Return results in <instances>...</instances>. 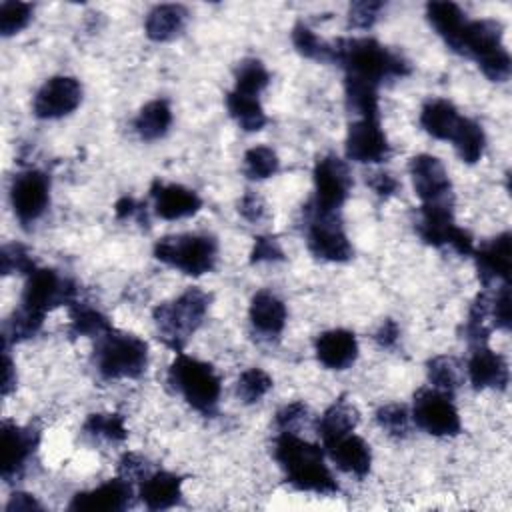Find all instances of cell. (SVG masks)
<instances>
[{
  "mask_svg": "<svg viewBox=\"0 0 512 512\" xmlns=\"http://www.w3.org/2000/svg\"><path fill=\"white\" fill-rule=\"evenodd\" d=\"M466 372L474 390H484V388L506 390L510 382V370H508L506 358L494 352L488 346V342L470 346Z\"/></svg>",
  "mask_w": 512,
  "mask_h": 512,
  "instance_id": "19",
  "label": "cell"
},
{
  "mask_svg": "<svg viewBox=\"0 0 512 512\" xmlns=\"http://www.w3.org/2000/svg\"><path fill=\"white\" fill-rule=\"evenodd\" d=\"M0 268H2V274L8 276V274H30L36 270V264L30 256V250L24 246V244H6L2 246L0 250Z\"/></svg>",
  "mask_w": 512,
  "mask_h": 512,
  "instance_id": "44",
  "label": "cell"
},
{
  "mask_svg": "<svg viewBox=\"0 0 512 512\" xmlns=\"http://www.w3.org/2000/svg\"><path fill=\"white\" fill-rule=\"evenodd\" d=\"M76 292V284L54 268H36L26 276L20 306L46 316V312L58 306H70L76 300Z\"/></svg>",
  "mask_w": 512,
  "mask_h": 512,
  "instance_id": "10",
  "label": "cell"
},
{
  "mask_svg": "<svg viewBox=\"0 0 512 512\" xmlns=\"http://www.w3.org/2000/svg\"><path fill=\"white\" fill-rule=\"evenodd\" d=\"M502 32L504 28L498 20H466L454 52L472 58L488 80L506 82L512 72V60L502 42Z\"/></svg>",
  "mask_w": 512,
  "mask_h": 512,
  "instance_id": "3",
  "label": "cell"
},
{
  "mask_svg": "<svg viewBox=\"0 0 512 512\" xmlns=\"http://www.w3.org/2000/svg\"><path fill=\"white\" fill-rule=\"evenodd\" d=\"M284 260V250L278 242L276 236L270 234H260L254 238V246L250 252V262L260 264V262H280Z\"/></svg>",
  "mask_w": 512,
  "mask_h": 512,
  "instance_id": "48",
  "label": "cell"
},
{
  "mask_svg": "<svg viewBox=\"0 0 512 512\" xmlns=\"http://www.w3.org/2000/svg\"><path fill=\"white\" fill-rule=\"evenodd\" d=\"M210 302L212 296L208 292L190 286L178 298L158 304L152 310L158 338L174 352H182L190 336L202 326Z\"/></svg>",
  "mask_w": 512,
  "mask_h": 512,
  "instance_id": "4",
  "label": "cell"
},
{
  "mask_svg": "<svg viewBox=\"0 0 512 512\" xmlns=\"http://www.w3.org/2000/svg\"><path fill=\"white\" fill-rule=\"evenodd\" d=\"M118 472H120V476L128 478L130 482H132L134 478H144V476L150 474V472H148V462H146L142 456L134 454V452H126V454L120 458V462H118Z\"/></svg>",
  "mask_w": 512,
  "mask_h": 512,
  "instance_id": "51",
  "label": "cell"
},
{
  "mask_svg": "<svg viewBox=\"0 0 512 512\" xmlns=\"http://www.w3.org/2000/svg\"><path fill=\"white\" fill-rule=\"evenodd\" d=\"M68 308H70V334L72 336L98 338L104 332H108L110 328H114L104 312H100L98 308H94L86 302L74 300Z\"/></svg>",
  "mask_w": 512,
  "mask_h": 512,
  "instance_id": "33",
  "label": "cell"
},
{
  "mask_svg": "<svg viewBox=\"0 0 512 512\" xmlns=\"http://www.w3.org/2000/svg\"><path fill=\"white\" fill-rule=\"evenodd\" d=\"M310 420V408L302 400H294L276 412V428L280 432H296Z\"/></svg>",
  "mask_w": 512,
  "mask_h": 512,
  "instance_id": "45",
  "label": "cell"
},
{
  "mask_svg": "<svg viewBox=\"0 0 512 512\" xmlns=\"http://www.w3.org/2000/svg\"><path fill=\"white\" fill-rule=\"evenodd\" d=\"M398 338H400V328H398V324H396L392 318H386V320L380 324V328L376 330V334H374L376 344H378L380 348H386V350L396 348Z\"/></svg>",
  "mask_w": 512,
  "mask_h": 512,
  "instance_id": "53",
  "label": "cell"
},
{
  "mask_svg": "<svg viewBox=\"0 0 512 512\" xmlns=\"http://www.w3.org/2000/svg\"><path fill=\"white\" fill-rule=\"evenodd\" d=\"M138 496L148 510H168L182 500V478L166 470L150 472L142 478Z\"/></svg>",
  "mask_w": 512,
  "mask_h": 512,
  "instance_id": "25",
  "label": "cell"
},
{
  "mask_svg": "<svg viewBox=\"0 0 512 512\" xmlns=\"http://www.w3.org/2000/svg\"><path fill=\"white\" fill-rule=\"evenodd\" d=\"M134 502L132 482L124 476H116L106 480L104 484L74 494L68 504L72 512H122L130 508Z\"/></svg>",
  "mask_w": 512,
  "mask_h": 512,
  "instance_id": "18",
  "label": "cell"
},
{
  "mask_svg": "<svg viewBox=\"0 0 512 512\" xmlns=\"http://www.w3.org/2000/svg\"><path fill=\"white\" fill-rule=\"evenodd\" d=\"M272 454L292 488L318 496L338 494L340 486L326 466L320 446L302 440L296 432H278Z\"/></svg>",
  "mask_w": 512,
  "mask_h": 512,
  "instance_id": "1",
  "label": "cell"
},
{
  "mask_svg": "<svg viewBox=\"0 0 512 512\" xmlns=\"http://www.w3.org/2000/svg\"><path fill=\"white\" fill-rule=\"evenodd\" d=\"M8 512H30V510H42V504L34 498V494L28 492H14L6 502Z\"/></svg>",
  "mask_w": 512,
  "mask_h": 512,
  "instance_id": "54",
  "label": "cell"
},
{
  "mask_svg": "<svg viewBox=\"0 0 512 512\" xmlns=\"http://www.w3.org/2000/svg\"><path fill=\"white\" fill-rule=\"evenodd\" d=\"M270 84V72L258 58H246L238 64L234 76V88L240 94L260 96V92Z\"/></svg>",
  "mask_w": 512,
  "mask_h": 512,
  "instance_id": "37",
  "label": "cell"
},
{
  "mask_svg": "<svg viewBox=\"0 0 512 512\" xmlns=\"http://www.w3.org/2000/svg\"><path fill=\"white\" fill-rule=\"evenodd\" d=\"M452 208L454 204H422L416 232L434 248L450 246L460 256H472L474 240L464 228L456 226Z\"/></svg>",
  "mask_w": 512,
  "mask_h": 512,
  "instance_id": "9",
  "label": "cell"
},
{
  "mask_svg": "<svg viewBox=\"0 0 512 512\" xmlns=\"http://www.w3.org/2000/svg\"><path fill=\"white\" fill-rule=\"evenodd\" d=\"M426 372H428L430 386L446 394H454V390L460 386V380H462L460 364L452 356H434L432 360H428Z\"/></svg>",
  "mask_w": 512,
  "mask_h": 512,
  "instance_id": "39",
  "label": "cell"
},
{
  "mask_svg": "<svg viewBox=\"0 0 512 512\" xmlns=\"http://www.w3.org/2000/svg\"><path fill=\"white\" fill-rule=\"evenodd\" d=\"M114 214L118 220L138 218V222H146V204L138 202L132 196H122L114 204Z\"/></svg>",
  "mask_w": 512,
  "mask_h": 512,
  "instance_id": "52",
  "label": "cell"
},
{
  "mask_svg": "<svg viewBox=\"0 0 512 512\" xmlns=\"http://www.w3.org/2000/svg\"><path fill=\"white\" fill-rule=\"evenodd\" d=\"M332 62L338 64L348 78L374 86L404 78L412 72L410 62L402 54L374 38H338L332 42Z\"/></svg>",
  "mask_w": 512,
  "mask_h": 512,
  "instance_id": "2",
  "label": "cell"
},
{
  "mask_svg": "<svg viewBox=\"0 0 512 512\" xmlns=\"http://www.w3.org/2000/svg\"><path fill=\"white\" fill-rule=\"evenodd\" d=\"M420 430L432 436H456L462 430L460 414L452 402V394H446L436 388H420L414 394L412 414Z\"/></svg>",
  "mask_w": 512,
  "mask_h": 512,
  "instance_id": "11",
  "label": "cell"
},
{
  "mask_svg": "<svg viewBox=\"0 0 512 512\" xmlns=\"http://www.w3.org/2000/svg\"><path fill=\"white\" fill-rule=\"evenodd\" d=\"M272 376L262 368H248L236 382V396L244 404L260 402L272 390Z\"/></svg>",
  "mask_w": 512,
  "mask_h": 512,
  "instance_id": "41",
  "label": "cell"
},
{
  "mask_svg": "<svg viewBox=\"0 0 512 512\" xmlns=\"http://www.w3.org/2000/svg\"><path fill=\"white\" fill-rule=\"evenodd\" d=\"M92 362L104 380L140 378L148 366V344L136 334L110 328L96 338Z\"/></svg>",
  "mask_w": 512,
  "mask_h": 512,
  "instance_id": "5",
  "label": "cell"
},
{
  "mask_svg": "<svg viewBox=\"0 0 512 512\" xmlns=\"http://www.w3.org/2000/svg\"><path fill=\"white\" fill-rule=\"evenodd\" d=\"M242 170L250 180H266L280 170L278 154L270 146H252L244 154Z\"/></svg>",
  "mask_w": 512,
  "mask_h": 512,
  "instance_id": "40",
  "label": "cell"
},
{
  "mask_svg": "<svg viewBox=\"0 0 512 512\" xmlns=\"http://www.w3.org/2000/svg\"><path fill=\"white\" fill-rule=\"evenodd\" d=\"M82 102V84L74 76H52L36 92L32 110L40 120H58L72 114Z\"/></svg>",
  "mask_w": 512,
  "mask_h": 512,
  "instance_id": "15",
  "label": "cell"
},
{
  "mask_svg": "<svg viewBox=\"0 0 512 512\" xmlns=\"http://www.w3.org/2000/svg\"><path fill=\"white\" fill-rule=\"evenodd\" d=\"M378 426L392 438H406L410 432V412L404 404H384L376 410Z\"/></svg>",
  "mask_w": 512,
  "mask_h": 512,
  "instance_id": "43",
  "label": "cell"
},
{
  "mask_svg": "<svg viewBox=\"0 0 512 512\" xmlns=\"http://www.w3.org/2000/svg\"><path fill=\"white\" fill-rule=\"evenodd\" d=\"M322 446L330 456V460L336 464V468L342 470L344 474L364 478L370 472V466H372L370 444L364 438L356 436L354 432L334 438Z\"/></svg>",
  "mask_w": 512,
  "mask_h": 512,
  "instance_id": "22",
  "label": "cell"
},
{
  "mask_svg": "<svg viewBox=\"0 0 512 512\" xmlns=\"http://www.w3.org/2000/svg\"><path fill=\"white\" fill-rule=\"evenodd\" d=\"M44 324V316L36 314L26 308H16L10 318L4 322V346H10V342H24L28 338H34Z\"/></svg>",
  "mask_w": 512,
  "mask_h": 512,
  "instance_id": "36",
  "label": "cell"
},
{
  "mask_svg": "<svg viewBox=\"0 0 512 512\" xmlns=\"http://www.w3.org/2000/svg\"><path fill=\"white\" fill-rule=\"evenodd\" d=\"M312 178L314 198L310 202L316 208L340 212L352 188V176L346 162L340 160L336 154H326L316 160Z\"/></svg>",
  "mask_w": 512,
  "mask_h": 512,
  "instance_id": "13",
  "label": "cell"
},
{
  "mask_svg": "<svg viewBox=\"0 0 512 512\" xmlns=\"http://www.w3.org/2000/svg\"><path fill=\"white\" fill-rule=\"evenodd\" d=\"M188 16L190 14L182 4H158L146 16V36L154 42H170L184 32Z\"/></svg>",
  "mask_w": 512,
  "mask_h": 512,
  "instance_id": "26",
  "label": "cell"
},
{
  "mask_svg": "<svg viewBox=\"0 0 512 512\" xmlns=\"http://www.w3.org/2000/svg\"><path fill=\"white\" fill-rule=\"evenodd\" d=\"M226 110L244 132H258L268 122L258 96H248V94L230 90L226 94Z\"/></svg>",
  "mask_w": 512,
  "mask_h": 512,
  "instance_id": "31",
  "label": "cell"
},
{
  "mask_svg": "<svg viewBox=\"0 0 512 512\" xmlns=\"http://www.w3.org/2000/svg\"><path fill=\"white\" fill-rule=\"evenodd\" d=\"M170 126H172V108L164 98L146 102L134 118V130L146 142H154L166 136Z\"/></svg>",
  "mask_w": 512,
  "mask_h": 512,
  "instance_id": "30",
  "label": "cell"
},
{
  "mask_svg": "<svg viewBox=\"0 0 512 512\" xmlns=\"http://www.w3.org/2000/svg\"><path fill=\"white\" fill-rule=\"evenodd\" d=\"M248 318L252 324V330L260 334L262 338H278L286 326V304L270 290H258L248 308Z\"/></svg>",
  "mask_w": 512,
  "mask_h": 512,
  "instance_id": "24",
  "label": "cell"
},
{
  "mask_svg": "<svg viewBox=\"0 0 512 512\" xmlns=\"http://www.w3.org/2000/svg\"><path fill=\"white\" fill-rule=\"evenodd\" d=\"M358 420H360V414L356 406L348 402L344 396H340L316 420V434L322 440V444H326L334 438L354 432V428L358 426Z\"/></svg>",
  "mask_w": 512,
  "mask_h": 512,
  "instance_id": "27",
  "label": "cell"
},
{
  "mask_svg": "<svg viewBox=\"0 0 512 512\" xmlns=\"http://www.w3.org/2000/svg\"><path fill=\"white\" fill-rule=\"evenodd\" d=\"M344 96H346L348 110L354 112L358 118H380L378 86L346 76L344 78Z\"/></svg>",
  "mask_w": 512,
  "mask_h": 512,
  "instance_id": "34",
  "label": "cell"
},
{
  "mask_svg": "<svg viewBox=\"0 0 512 512\" xmlns=\"http://www.w3.org/2000/svg\"><path fill=\"white\" fill-rule=\"evenodd\" d=\"M86 436L106 440V442H124L128 436L124 416L116 412H98L90 414L82 426Z\"/></svg>",
  "mask_w": 512,
  "mask_h": 512,
  "instance_id": "35",
  "label": "cell"
},
{
  "mask_svg": "<svg viewBox=\"0 0 512 512\" xmlns=\"http://www.w3.org/2000/svg\"><path fill=\"white\" fill-rule=\"evenodd\" d=\"M292 44L298 54L316 62H332V44L322 40L314 30L304 22H298L292 28Z\"/></svg>",
  "mask_w": 512,
  "mask_h": 512,
  "instance_id": "38",
  "label": "cell"
},
{
  "mask_svg": "<svg viewBox=\"0 0 512 512\" xmlns=\"http://www.w3.org/2000/svg\"><path fill=\"white\" fill-rule=\"evenodd\" d=\"M168 386L196 412L204 416L216 414L222 382L212 364L178 352L168 368Z\"/></svg>",
  "mask_w": 512,
  "mask_h": 512,
  "instance_id": "6",
  "label": "cell"
},
{
  "mask_svg": "<svg viewBox=\"0 0 512 512\" xmlns=\"http://www.w3.org/2000/svg\"><path fill=\"white\" fill-rule=\"evenodd\" d=\"M34 6L18 0H4L0 4V32L2 36H14L24 30L32 20Z\"/></svg>",
  "mask_w": 512,
  "mask_h": 512,
  "instance_id": "42",
  "label": "cell"
},
{
  "mask_svg": "<svg viewBox=\"0 0 512 512\" xmlns=\"http://www.w3.org/2000/svg\"><path fill=\"white\" fill-rule=\"evenodd\" d=\"M154 258L188 276L212 272L218 262V242L210 234L186 232L156 240Z\"/></svg>",
  "mask_w": 512,
  "mask_h": 512,
  "instance_id": "7",
  "label": "cell"
},
{
  "mask_svg": "<svg viewBox=\"0 0 512 512\" xmlns=\"http://www.w3.org/2000/svg\"><path fill=\"white\" fill-rule=\"evenodd\" d=\"M408 172L412 186L422 204H454L452 182L444 164L432 154H416L410 158Z\"/></svg>",
  "mask_w": 512,
  "mask_h": 512,
  "instance_id": "14",
  "label": "cell"
},
{
  "mask_svg": "<svg viewBox=\"0 0 512 512\" xmlns=\"http://www.w3.org/2000/svg\"><path fill=\"white\" fill-rule=\"evenodd\" d=\"M238 212L248 222H260L266 218V204L256 192H246L238 204Z\"/></svg>",
  "mask_w": 512,
  "mask_h": 512,
  "instance_id": "50",
  "label": "cell"
},
{
  "mask_svg": "<svg viewBox=\"0 0 512 512\" xmlns=\"http://www.w3.org/2000/svg\"><path fill=\"white\" fill-rule=\"evenodd\" d=\"M458 158L466 164H476L482 154H484V148H486V134L482 130V126L472 120V118H466L462 116L452 138H450Z\"/></svg>",
  "mask_w": 512,
  "mask_h": 512,
  "instance_id": "32",
  "label": "cell"
},
{
  "mask_svg": "<svg viewBox=\"0 0 512 512\" xmlns=\"http://www.w3.org/2000/svg\"><path fill=\"white\" fill-rule=\"evenodd\" d=\"M510 244H512L510 232H502V234L482 242L478 248H474L472 256L476 262L478 278L484 288H490L498 280L508 282V278H510Z\"/></svg>",
  "mask_w": 512,
  "mask_h": 512,
  "instance_id": "20",
  "label": "cell"
},
{
  "mask_svg": "<svg viewBox=\"0 0 512 512\" xmlns=\"http://www.w3.org/2000/svg\"><path fill=\"white\" fill-rule=\"evenodd\" d=\"M314 352H316V360L324 368L346 370L358 358V340L350 330L332 328L316 336Z\"/></svg>",
  "mask_w": 512,
  "mask_h": 512,
  "instance_id": "23",
  "label": "cell"
},
{
  "mask_svg": "<svg viewBox=\"0 0 512 512\" xmlns=\"http://www.w3.org/2000/svg\"><path fill=\"white\" fill-rule=\"evenodd\" d=\"M40 442V432L32 426L2 422V480L14 482L20 478L34 456Z\"/></svg>",
  "mask_w": 512,
  "mask_h": 512,
  "instance_id": "17",
  "label": "cell"
},
{
  "mask_svg": "<svg viewBox=\"0 0 512 512\" xmlns=\"http://www.w3.org/2000/svg\"><path fill=\"white\" fill-rule=\"evenodd\" d=\"M16 388V368L8 354V346H4V380H2V394L8 396Z\"/></svg>",
  "mask_w": 512,
  "mask_h": 512,
  "instance_id": "55",
  "label": "cell"
},
{
  "mask_svg": "<svg viewBox=\"0 0 512 512\" xmlns=\"http://www.w3.org/2000/svg\"><path fill=\"white\" fill-rule=\"evenodd\" d=\"M426 18L436 34L444 40V44L454 52L460 32L468 20L462 8L448 0H434L426 4Z\"/></svg>",
  "mask_w": 512,
  "mask_h": 512,
  "instance_id": "28",
  "label": "cell"
},
{
  "mask_svg": "<svg viewBox=\"0 0 512 512\" xmlns=\"http://www.w3.org/2000/svg\"><path fill=\"white\" fill-rule=\"evenodd\" d=\"M460 118L456 106L444 98H430L420 110V126L436 140H450Z\"/></svg>",
  "mask_w": 512,
  "mask_h": 512,
  "instance_id": "29",
  "label": "cell"
},
{
  "mask_svg": "<svg viewBox=\"0 0 512 512\" xmlns=\"http://www.w3.org/2000/svg\"><path fill=\"white\" fill-rule=\"evenodd\" d=\"M10 204L22 226L34 224L50 204V178L46 172L28 168L14 176Z\"/></svg>",
  "mask_w": 512,
  "mask_h": 512,
  "instance_id": "12",
  "label": "cell"
},
{
  "mask_svg": "<svg viewBox=\"0 0 512 512\" xmlns=\"http://www.w3.org/2000/svg\"><path fill=\"white\" fill-rule=\"evenodd\" d=\"M154 212L162 220H182L194 216L202 208V198L182 184H164L154 180L150 186Z\"/></svg>",
  "mask_w": 512,
  "mask_h": 512,
  "instance_id": "21",
  "label": "cell"
},
{
  "mask_svg": "<svg viewBox=\"0 0 512 512\" xmlns=\"http://www.w3.org/2000/svg\"><path fill=\"white\" fill-rule=\"evenodd\" d=\"M346 156L360 164H378L390 158V144L380 118H356L346 132Z\"/></svg>",
  "mask_w": 512,
  "mask_h": 512,
  "instance_id": "16",
  "label": "cell"
},
{
  "mask_svg": "<svg viewBox=\"0 0 512 512\" xmlns=\"http://www.w3.org/2000/svg\"><path fill=\"white\" fill-rule=\"evenodd\" d=\"M490 324L498 330H510V284L504 282L490 296Z\"/></svg>",
  "mask_w": 512,
  "mask_h": 512,
  "instance_id": "47",
  "label": "cell"
},
{
  "mask_svg": "<svg viewBox=\"0 0 512 512\" xmlns=\"http://www.w3.org/2000/svg\"><path fill=\"white\" fill-rule=\"evenodd\" d=\"M366 184L380 198H390V196H394L400 190L398 178L394 174H390V172H374V174L366 176Z\"/></svg>",
  "mask_w": 512,
  "mask_h": 512,
  "instance_id": "49",
  "label": "cell"
},
{
  "mask_svg": "<svg viewBox=\"0 0 512 512\" xmlns=\"http://www.w3.org/2000/svg\"><path fill=\"white\" fill-rule=\"evenodd\" d=\"M304 212V234L310 254L324 262H348L354 248L344 232L340 212L316 208L306 202Z\"/></svg>",
  "mask_w": 512,
  "mask_h": 512,
  "instance_id": "8",
  "label": "cell"
},
{
  "mask_svg": "<svg viewBox=\"0 0 512 512\" xmlns=\"http://www.w3.org/2000/svg\"><path fill=\"white\" fill-rule=\"evenodd\" d=\"M384 8L382 2L376 0H362V2H352L348 8V26L356 30H368L374 26L378 20L380 10Z\"/></svg>",
  "mask_w": 512,
  "mask_h": 512,
  "instance_id": "46",
  "label": "cell"
}]
</instances>
